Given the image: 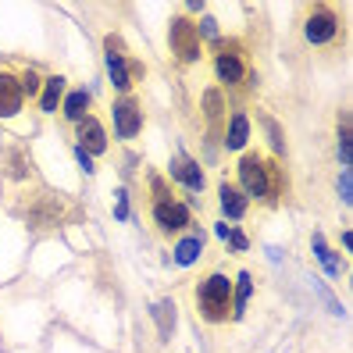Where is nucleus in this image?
Instances as JSON below:
<instances>
[{
	"label": "nucleus",
	"instance_id": "obj_11",
	"mask_svg": "<svg viewBox=\"0 0 353 353\" xmlns=\"http://www.w3.org/2000/svg\"><path fill=\"white\" fill-rule=\"evenodd\" d=\"M214 75L225 82V86H239L246 79V61L236 50H218L214 54Z\"/></svg>",
	"mask_w": 353,
	"mask_h": 353
},
{
	"label": "nucleus",
	"instance_id": "obj_2",
	"mask_svg": "<svg viewBox=\"0 0 353 353\" xmlns=\"http://www.w3.org/2000/svg\"><path fill=\"white\" fill-rule=\"evenodd\" d=\"M196 314L207 325H225L232 318V282L221 272H211L196 285Z\"/></svg>",
	"mask_w": 353,
	"mask_h": 353
},
{
	"label": "nucleus",
	"instance_id": "obj_12",
	"mask_svg": "<svg viewBox=\"0 0 353 353\" xmlns=\"http://www.w3.org/2000/svg\"><path fill=\"white\" fill-rule=\"evenodd\" d=\"M218 203H221V218H228V221L246 218V207H250V200H246L232 182H221L218 185Z\"/></svg>",
	"mask_w": 353,
	"mask_h": 353
},
{
	"label": "nucleus",
	"instance_id": "obj_17",
	"mask_svg": "<svg viewBox=\"0 0 353 353\" xmlns=\"http://www.w3.org/2000/svg\"><path fill=\"white\" fill-rule=\"evenodd\" d=\"M200 250H203V239H200V236L179 239V246H175V264H179V268H190V264L200 257Z\"/></svg>",
	"mask_w": 353,
	"mask_h": 353
},
{
	"label": "nucleus",
	"instance_id": "obj_20",
	"mask_svg": "<svg viewBox=\"0 0 353 353\" xmlns=\"http://www.w3.org/2000/svg\"><path fill=\"white\" fill-rule=\"evenodd\" d=\"M228 250H236V254L250 250V239H246L243 232H228Z\"/></svg>",
	"mask_w": 353,
	"mask_h": 353
},
{
	"label": "nucleus",
	"instance_id": "obj_4",
	"mask_svg": "<svg viewBox=\"0 0 353 353\" xmlns=\"http://www.w3.org/2000/svg\"><path fill=\"white\" fill-rule=\"evenodd\" d=\"M168 43H172L175 61H182V65H196V61L203 57V47H200V29L193 26V18H185V14H179L175 22H172Z\"/></svg>",
	"mask_w": 353,
	"mask_h": 353
},
{
	"label": "nucleus",
	"instance_id": "obj_10",
	"mask_svg": "<svg viewBox=\"0 0 353 353\" xmlns=\"http://www.w3.org/2000/svg\"><path fill=\"white\" fill-rule=\"evenodd\" d=\"M26 108V93L14 72H0V118H14Z\"/></svg>",
	"mask_w": 353,
	"mask_h": 353
},
{
	"label": "nucleus",
	"instance_id": "obj_3",
	"mask_svg": "<svg viewBox=\"0 0 353 353\" xmlns=\"http://www.w3.org/2000/svg\"><path fill=\"white\" fill-rule=\"evenodd\" d=\"M339 32H343V18L332 11V8L318 4V8L307 11V18H303V39H307L310 47H328V43H336Z\"/></svg>",
	"mask_w": 353,
	"mask_h": 353
},
{
	"label": "nucleus",
	"instance_id": "obj_7",
	"mask_svg": "<svg viewBox=\"0 0 353 353\" xmlns=\"http://www.w3.org/2000/svg\"><path fill=\"white\" fill-rule=\"evenodd\" d=\"M111 114H114V132H118L121 139L139 136V129H143V108H139L136 97H118Z\"/></svg>",
	"mask_w": 353,
	"mask_h": 353
},
{
	"label": "nucleus",
	"instance_id": "obj_18",
	"mask_svg": "<svg viewBox=\"0 0 353 353\" xmlns=\"http://www.w3.org/2000/svg\"><path fill=\"white\" fill-rule=\"evenodd\" d=\"M254 296V275L250 272H239V282H236V293H232V314L239 318L246 310V300Z\"/></svg>",
	"mask_w": 353,
	"mask_h": 353
},
{
	"label": "nucleus",
	"instance_id": "obj_19",
	"mask_svg": "<svg viewBox=\"0 0 353 353\" xmlns=\"http://www.w3.org/2000/svg\"><path fill=\"white\" fill-rule=\"evenodd\" d=\"M150 190H154V203H161V200H175V196H172V185L161 179V172H150Z\"/></svg>",
	"mask_w": 353,
	"mask_h": 353
},
{
	"label": "nucleus",
	"instance_id": "obj_21",
	"mask_svg": "<svg viewBox=\"0 0 353 353\" xmlns=\"http://www.w3.org/2000/svg\"><path fill=\"white\" fill-rule=\"evenodd\" d=\"M18 82H22V93H26V90L32 93V90L39 86V75H36V72H22V79H18Z\"/></svg>",
	"mask_w": 353,
	"mask_h": 353
},
{
	"label": "nucleus",
	"instance_id": "obj_16",
	"mask_svg": "<svg viewBox=\"0 0 353 353\" xmlns=\"http://www.w3.org/2000/svg\"><path fill=\"white\" fill-rule=\"evenodd\" d=\"M61 93H65V75H50L43 82V93H39V108H43L47 114L61 103Z\"/></svg>",
	"mask_w": 353,
	"mask_h": 353
},
{
	"label": "nucleus",
	"instance_id": "obj_9",
	"mask_svg": "<svg viewBox=\"0 0 353 353\" xmlns=\"http://www.w3.org/2000/svg\"><path fill=\"white\" fill-rule=\"evenodd\" d=\"M200 108H203V118H207L211 136H221L225 132V121H228V100H225L221 86H207L203 97H200Z\"/></svg>",
	"mask_w": 353,
	"mask_h": 353
},
{
	"label": "nucleus",
	"instance_id": "obj_14",
	"mask_svg": "<svg viewBox=\"0 0 353 353\" xmlns=\"http://www.w3.org/2000/svg\"><path fill=\"white\" fill-rule=\"evenodd\" d=\"M172 175L182 182V185H190V190L196 193V190H203V172L196 168V164L185 157V154H179L175 161H172Z\"/></svg>",
	"mask_w": 353,
	"mask_h": 353
},
{
	"label": "nucleus",
	"instance_id": "obj_22",
	"mask_svg": "<svg viewBox=\"0 0 353 353\" xmlns=\"http://www.w3.org/2000/svg\"><path fill=\"white\" fill-rule=\"evenodd\" d=\"M339 193H343V200L350 203V175L343 172V179H339Z\"/></svg>",
	"mask_w": 353,
	"mask_h": 353
},
{
	"label": "nucleus",
	"instance_id": "obj_23",
	"mask_svg": "<svg viewBox=\"0 0 353 353\" xmlns=\"http://www.w3.org/2000/svg\"><path fill=\"white\" fill-rule=\"evenodd\" d=\"M214 232H218V239H228V232H232V228H228V225H221V221H218V228H214Z\"/></svg>",
	"mask_w": 353,
	"mask_h": 353
},
{
	"label": "nucleus",
	"instance_id": "obj_5",
	"mask_svg": "<svg viewBox=\"0 0 353 353\" xmlns=\"http://www.w3.org/2000/svg\"><path fill=\"white\" fill-rule=\"evenodd\" d=\"M26 218H29V225L32 228H54L57 221H68V218H75V207L65 200V196H57V193H43V196H36L32 200V207L26 211Z\"/></svg>",
	"mask_w": 353,
	"mask_h": 353
},
{
	"label": "nucleus",
	"instance_id": "obj_15",
	"mask_svg": "<svg viewBox=\"0 0 353 353\" xmlns=\"http://www.w3.org/2000/svg\"><path fill=\"white\" fill-rule=\"evenodd\" d=\"M61 111H65L68 121H75V125H79V121L86 118V111H90V93L86 90H72L65 97V108H61Z\"/></svg>",
	"mask_w": 353,
	"mask_h": 353
},
{
	"label": "nucleus",
	"instance_id": "obj_8",
	"mask_svg": "<svg viewBox=\"0 0 353 353\" xmlns=\"http://www.w3.org/2000/svg\"><path fill=\"white\" fill-rule=\"evenodd\" d=\"M75 150L82 154H108V132H103V121L86 114L75 125Z\"/></svg>",
	"mask_w": 353,
	"mask_h": 353
},
{
	"label": "nucleus",
	"instance_id": "obj_1",
	"mask_svg": "<svg viewBox=\"0 0 353 353\" xmlns=\"http://www.w3.org/2000/svg\"><path fill=\"white\" fill-rule=\"evenodd\" d=\"M275 161L272 157H264V154H257V150H250V154H243L239 161H236V190L246 196V200H272L279 190H275Z\"/></svg>",
	"mask_w": 353,
	"mask_h": 353
},
{
	"label": "nucleus",
	"instance_id": "obj_13",
	"mask_svg": "<svg viewBox=\"0 0 353 353\" xmlns=\"http://www.w3.org/2000/svg\"><path fill=\"white\" fill-rule=\"evenodd\" d=\"M246 143H250V118L243 111H236L225 125V150H243Z\"/></svg>",
	"mask_w": 353,
	"mask_h": 353
},
{
	"label": "nucleus",
	"instance_id": "obj_6",
	"mask_svg": "<svg viewBox=\"0 0 353 353\" xmlns=\"http://www.w3.org/2000/svg\"><path fill=\"white\" fill-rule=\"evenodd\" d=\"M150 214H154V225L164 236H175V232H182V228H190V221H193L190 207H185L182 200H161V203L150 207Z\"/></svg>",
	"mask_w": 353,
	"mask_h": 353
}]
</instances>
